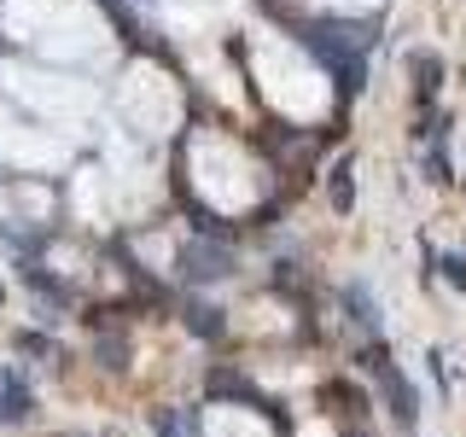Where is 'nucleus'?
Returning <instances> with one entry per match:
<instances>
[{
	"label": "nucleus",
	"mask_w": 466,
	"mask_h": 437,
	"mask_svg": "<svg viewBox=\"0 0 466 437\" xmlns=\"http://www.w3.org/2000/svg\"><path fill=\"white\" fill-rule=\"evenodd\" d=\"M251 65H257V87L268 106H280L286 117H298V123H309V117L327 111L332 87H327V70L315 65L309 53L298 47V41L274 36V29H262L251 41Z\"/></svg>",
	"instance_id": "nucleus-1"
},
{
	"label": "nucleus",
	"mask_w": 466,
	"mask_h": 437,
	"mask_svg": "<svg viewBox=\"0 0 466 437\" xmlns=\"http://www.w3.org/2000/svg\"><path fill=\"white\" fill-rule=\"evenodd\" d=\"M0 82H6V94H18L29 111L41 117H87L94 111V87L76 82V76H53V70H29V65H6L0 70Z\"/></svg>",
	"instance_id": "nucleus-2"
},
{
	"label": "nucleus",
	"mask_w": 466,
	"mask_h": 437,
	"mask_svg": "<svg viewBox=\"0 0 466 437\" xmlns=\"http://www.w3.org/2000/svg\"><path fill=\"white\" fill-rule=\"evenodd\" d=\"M116 106H123V117L140 128V135H169V128L181 123V94H175V82L157 65H135V70H128Z\"/></svg>",
	"instance_id": "nucleus-3"
},
{
	"label": "nucleus",
	"mask_w": 466,
	"mask_h": 437,
	"mask_svg": "<svg viewBox=\"0 0 466 437\" xmlns=\"http://www.w3.org/2000/svg\"><path fill=\"white\" fill-rule=\"evenodd\" d=\"M193 175H198V193L210 198V204H222V210H239V204L251 198V164L239 158V146H233V140L204 135L193 146Z\"/></svg>",
	"instance_id": "nucleus-4"
},
{
	"label": "nucleus",
	"mask_w": 466,
	"mask_h": 437,
	"mask_svg": "<svg viewBox=\"0 0 466 437\" xmlns=\"http://www.w3.org/2000/svg\"><path fill=\"white\" fill-rule=\"evenodd\" d=\"M35 41H41L53 58H76V65H87V58H99V53H111V36H106V24H99L94 6H65Z\"/></svg>",
	"instance_id": "nucleus-5"
},
{
	"label": "nucleus",
	"mask_w": 466,
	"mask_h": 437,
	"mask_svg": "<svg viewBox=\"0 0 466 437\" xmlns=\"http://www.w3.org/2000/svg\"><path fill=\"white\" fill-rule=\"evenodd\" d=\"M0 152H12L18 164H58V158H65V140L41 135L35 117H12L0 106Z\"/></svg>",
	"instance_id": "nucleus-6"
},
{
	"label": "nucleus",
	"mask_w": 466,
	"mask_h": 437,
	"mask_svg": "<svg viewBox=\"0 0 466 437\" xmlns=\"http://www.w3.org/2000/svg\"><path fill=\"white\" fill-rule=\"evenodd\" d=\"M181 274H187L193 286L228 280V274H233V251H228V245H210V239H193V245L181 251Z\"/></svg>",
	"instance_id": "nucleus-7"
},
{
	"label": "nucleus",
	"mask_w": 466,
	"mask_h": 437,
	"mask_svg": "<svg viewBox=\"0 0 466 437\" xmlns=\"http://www.w3.org/2000/svg\"><path fill=\"white\" fill-rule=\"evenodd\" d=\"M58 12H65V0H6V29L24 36V41H35Z\"/></svg>",
	"instance_id": "nucleus-8"
},
{
	"label": "nucleus",
	"mask_w": 466,
	"mask_h": 437,
	"mask_svg": "<svg viewBox=\"0 0 466 437\" xmlns=\"http://www.w3.org/2000/svg\"><path fill=\"white\" fill-rule=\"evenodd\" d=\"M373 373H379V385H385L390 414H397L402 426H414V420H420V397H414V385H408V379H397L390 368H373Z\"/></svg>",
	"instance_id": "nucleus-9"
},
{
	"label": "nucleus",
	"mask_w": 466,
	"mask_h": 437,
	"mask_svg": "<svg viewBox=\"0 0 466 437\" xmlns=\"http://www.w3.org/2000/svg\"><path fill=\"white\" fill-rule=\"evenodd\" d=\"M29 402H35V397H29V385L12 368H0V426H18V420L29 414Z\"/></svg>",
	"instance_id": "nucleus-10"
},
{
	"label": "nucleus",
	"mask_w": 466,
	"mask_h": 437,
	"mask_svg": "<svg viewBox=\"0 0 466 437\" xmlns=\"http://www.w3.org/2000/svg\"><path fill=\"white\" fill-rule=\"evenodd\" d=\"M344 310H350V320H361V327H379V310H373V298H368V286H350L344 291Z\"/></svg>",
	"instance_id": "nucleus-11"
},
{
	"label": "nucleus",
	"mask_w": 466,
	"mask_h": 437,
	"mask_svg": "<svg viewBox=\"0 0 466 437\" xmlns=\"http://www.w3.org/2000/svg\"><path fill=\"white\" fill-rule=\"evenodd\" d=\"M187 327H193V332H204V339H210V332H222L228 320H222V310H210V303H193V310H187Z\"/></svg>",
	"instance_id": "nucleus-12"
},
{
	"label": "nucleus",
	"mask_w": 466,
	"mask_h": 437,
	"mask_svg": "<svg viewBox=\"0 0 466 437\" xmlns=\"http://www.w3.org/2000/svg\"><path fill=\"white\" fill-rule=\"evenodd\" d=\"M443 274H449L455 286H466V257H449V262H443Z\"/></svg>",
	"instance_id": "nucleus-13"
}]
</instances>
